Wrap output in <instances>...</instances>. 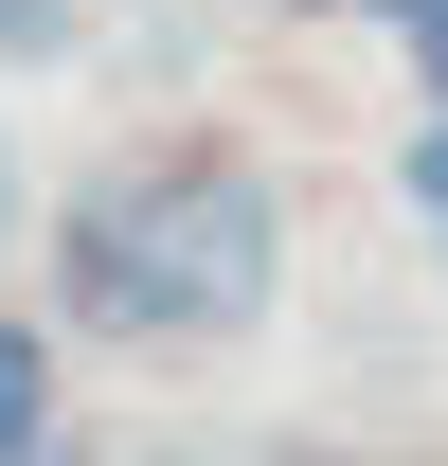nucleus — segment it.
Returning <instances> with one entry per match:
<instances>
[{"label":"nucleus","mask_w":448,"mask_h":466,"mask_svg":"<svg viewBox=\"0 0 448 466\" xmlns=\"http://www.w3.org/2000/svg\"><path fill=\"white\" fill-rule=\"evenodd\" d=\"M55 288L90 341H233L270 323L287 288V198L233 144H162V162H108L55 216Z\"/></svg>","instance_id":"1"},{"label":"nucleus","mask_w":448,"mask_h":466,"mask_svg":"<svg viewBox=\"0 0 448 466\" xmlns=\"http://www.w3.org/2000/svg\"><path fill=\"white\" fill-rule=\"evenodd\" d=\"M55 449V359H36V323H0V466Z\"/></svg>","instance_id":"2"},{"label":"nucleus","mask_w":448,"mask_h":466,"mask_svg":"<svg viewBox=\"0 0 448 466\" xmlns=\"http://www.w3.org/2000/svg\"><path fill=\"white\" fill-rule=\"evenodd\" d=\"M72 36H90V0H0V72H18V55H72Z\"/></svg>","instance_id":"3"},{"label":"nucleus","mask_w":448,"mask_h":466,"mask_svg":"<svg viewBox=\"0 0 448 466\" xmlns=\"http://www.w3.org/2000/svg\"><path fill=\"white\" fill-rule=\"evenodd\" d=\"M412 216L448 233V126H412Z\"/></svg>","instance_id":"4"},{"label":"nucleus","mask_w":448,"mask_h":466,"mask_svg":"<svg viewBox=\"0 0 448 466\" xmlns=\"http://www.w3.org/2000/svg\"><path fill=\"white\" fill-rule=\"evenodd\" d=\"M394 18H412V55H431V72H448V0H394Z\"/></svg>","instance_id":"5"},{"label":"nucleus","mask_w":448,"mask_h":466,"mask_svg":"<svg viewBox=\"0 0 448 466\" xmlns=\"http://www.w3.org/2000/svg\"><path fill=\"white\" fill-rule=\"evenodd\" d=\"M0 233H18V144H0Z\"/></svg>","instance_id":"6"}]
</instances>
